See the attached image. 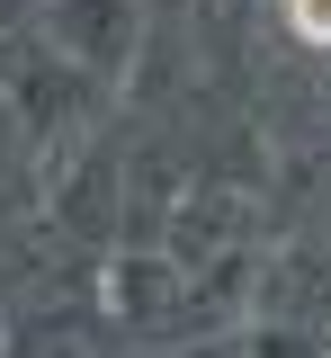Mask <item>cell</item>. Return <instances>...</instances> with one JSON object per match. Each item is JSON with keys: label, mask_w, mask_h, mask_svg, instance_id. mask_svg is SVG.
I'll return each mask as SVG.
<instances>
[{"label": "cell", "mask_w": 331, "mask_h": 358, "mask_svg": "<svg viewBox=\"0 0 331 358\" xmlns=\"http://www.w3.org/2000/svg\"><path fill=\"white\" fill-rule=\"evenodd\" d=\"M286 27L304 45H331V0H286Z\"/></svg>", "instance_id": "6da1fadb"}]
</instances>
